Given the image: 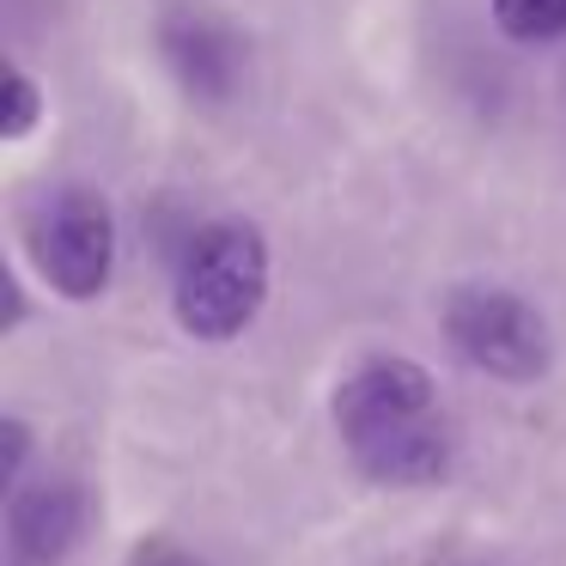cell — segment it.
Here are the masks:
<instances>
[{
	"label": "cell",
	"instance_id": "obj_1",
	"mask_svg": "<svg viewBox=\"0 0 566 566\" xmlns=\"http://www.w3.org/2000/svg\"><path fill=\"white\" fill-rule=\"evenodd\" d=\"M335 432L366 481L427 488L451 469V420L427 366L371 354L335 384Z\"/></svg>",
	"mask_w": 566,
	"mask_h": 566
},
{
	"label": "cell",
	"instance_id": "obj_2",
	"mask_svg": "<svg viewBox=\"0 0 566 566\" xmlns=\"http://www.w3.org/2000/svg\"><path fill=\"white\" fill-rule=\"evenodd\" d=\"M269 298V244L244 220H208L184 238L171 311L196 342H232Z\"/></svg>",
	"mask_w": 566,
	"mask_h": 566
},
{
	"label": "cell",
	"instance_id": "obj_3",
	"mask_svg": "<svg viewBox=\"0 0 566 566\" xmlns=\"http://www.w3.org/2000/svg\"><path fill=\"white\" fill-rule=\"evenodd\" d=\"M31 262L62 298H98L116 269V213L98 189H55L31 213Z\"/></svg>",
	"mask_w": 566,
	"mask_h": 566
},
{
	"label": "cell",
	"instance_id": "obj_4",
	"mask_svg": "<svg viewBox=\"0 0 566 566\" xmlns=\"http://www.w3.org/2000/svg\"><path fill=\"white\" fill-rule=\"evenodd\" d=\"M444 335L475 371L505 384H530L548 371V323L536 305L505 286H457L444 298Z\"/></svg>",
	"mask_w": 566,
	"mask_h": 566
},
{
	"label": "cell",
	"instance_id": "obj_5",
	"mask_svg": "<svg viewBox=\"0 0 566 566\" xmlns=\"http://www.w3.org/2000/svg\"><path fill=\"white\" fill-rule=\"evenodd\" d=\"M159 50L171 62V74L184 80L189 98L201 104H226L238 92V74H244V43L226 19L201 13V7H177L159 25Z\"/></svg>",
	"mask_w": 566,
	"mask_h": 566
},
{
	"label": "cell",
	"instance_id": "obj_6",
	"mask_svg": "<svg viewBox=\"0 0 566 566\" xmlns=\"http://www.w3.org/2000/svg\"><path fill=\"white\" fill-rule=\"evenodd\" d=\"M86 536V493L74 481H31L7 505V548L19 566H62Z\"/></svg>",
	"mask_w": 566,
	"mask_h": 566
},
{
	"label": "cell",
	"instance_id": "obj_7",
	"mask_svg": "<svg viewBox=\"0 0 566 566\" xmlns=\"http://www.w3.org/2000/svg\"><path fill=\"white\" fill-rule=\"evenodd\" d=\"M493 25L512 43H554L566 38V0H493Z\"/></svg>",
	"mask_w": 566,
	"mask_h": 566
},
{
	"label": "cell",
	"instance_id": "obj_8",
	"mask_svg": "<svg viewBox=\"0 0 566 566\" xmlns=\"http://www.w3.org/2000/svg\"><path fill=\"white\" fill-rule=\"evenodd\" d=\"M38 111H43L38 80H31L25 67H13V74H7V116H0V135H7V140H25L31 123H38Z\"/></svg>",
	"mask_w": 566,
	"mask_h": 566
},
{
	"label": "cell",
	"instance_id": "obj_9",
	"mask_svg": "<svg viewBox=\"0 0 566 566\" xmlns=\"http://www.w3.org/2000/svg\"><path fill=\"white\" fill-rule=\"evenodd\" d=\"M128 566H201V560L189 548H177V542H147V548H135Z\"/></svg>",
	"mask_w": 566,
	"mask_h": 566
}]
</instances>
